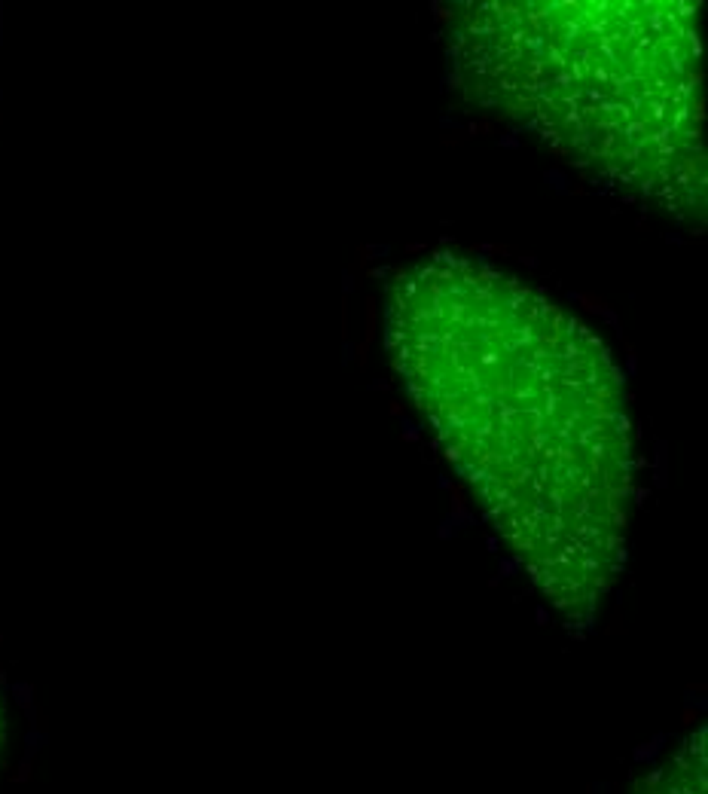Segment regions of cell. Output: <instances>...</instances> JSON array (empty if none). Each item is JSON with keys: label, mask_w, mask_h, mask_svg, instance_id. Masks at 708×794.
<instances>
[{"label": "cell", "mask_w": 708, "mask_h": 794, "mask_svg": "<svg viewBox=\"0 0 708 794\" xmlns=\"http://www.w3.org/2000/svg\"><path fill=\"white\" fill-rule=\"evenodd\" d=\"M464 92L605 187L705 208L699 12L669 0H516L455 19Z\"/></svg>", "instance_id": "7a4b0ae2"}, {"label": "cell", "mask_w": 708, "mask_h": 794, "mask_svg": "<svg viewBox=\"0 0 708 794\" xmlns=\"http://www.w3.org/2000/svg\"><path fill=\"white\" fill-rule=\"evenodd\" d=\"M388 352L486 520L568 618L623 562L635 437L586 324L516 275L440 251L388 294Z\"/></svg>", "instance_id": "6da1fadb"}]
</instances>
